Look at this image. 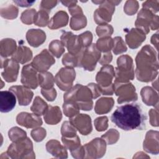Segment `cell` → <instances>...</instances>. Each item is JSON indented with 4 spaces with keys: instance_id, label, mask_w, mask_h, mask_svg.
I'll return each instance as SVG.
<instances>
[{
    "instance_id": "obj_36",
    "label": "cell",
    "mask_w": 159,
    "mask_h": 159,
    "mask_svg": "<svg viewBox=\"0 0 159 159\" xmlns=\"http://www.w3.org/2000/svg\"><path fill=\"white\" fill-rule=\"evenodd\" d=\"M96 45L97 48L102 53L110 52L113 47V39L111 37L100 38L97 40Z\"/></svg>"
},
{
    "instance_id": "obj_55",
    "label": "cell",
    "mask_w": 159,
    "mask_h": 159,
    "mask_svg": "<svg viewBox=\"0 0 159 159\" xmlns=\"http://www.w3.org/2000/svg\"><path fill=\"white\" fill-rule=\"evenodd\" d=\"M87 86L90 88V89L92 92L93 99H96L100 95H101V89L98 84L91 83H89Z\"/></svg>"
},
{
    "instance_id": "obj_9",
    "label": "cell",
    "mask_w": 159,
    "mask_h": 159,
    "mask_svg": "<svg viewBox=\"0 0 159 159\" xmlns=\"http://www.w3.org/2000/svg\"><path fill=\"white\" fill-rule=\"evenodd\" d=\"M114 93L119 96L117 102L121 104L126 102L135 101L138 99L135 88L131 83H118L114 81Z\"/></svg>"
},
{
    "instance_id": "obj_23",
    "label": "cell",
    "mask_w": 159,
    "mask_h": 159,
    "mask_svg": "<svg viewBox=\"0 0 159 159\" xmlns=\"http://www.w3.org/2000/svg\"><path fill=\"white\" fill-rule=\"evenodd\" d=\"M47 151L53 157L57 158H67L68 152L66 147L59 141L50 140L46 143Z\"/></svg>"
},
{
    "instance_id": "obj_28",
    "label": "cell",
    "mask_w": 159,
    "mask_h": 159,
    "mask_svg": "<svg viewBox=\"0 0 159 159\" xmlns=\"http://www.w3.org/2000/svg\"><path fill=\"white\" fill-rule=\"evenodd\" d=\"M68 22V16L63 11L57 12L50 20L48 27L50 29H57L65 27Z\"/></svg>"
},
{
    "instance_id": "obj_40",
    "label": "cell",
    "mask_w": 159,
    "mask_h": 159,
    "mask_svg": "<svg viewBox=\"0 0 159 159\" xmlns=\"http://www.w3.org/2000/svg\"><path fill=\"white\" fill-rule=\"evenodd\" d=\"M8 136L12 142H16L26 138L27 133L18 127H14L9 130Z\"/></svg>"
},
{
    "instance_id": "obj_58",
    "label": "cell",
    "mask_w": 159,
    "mask_h": 159,
    "mask_svg": "<svg viewBox=\"0 0 159 159\" xmlns=\"http://www.w3.org/2000/svg\"><path fill=\"white\" fill-rule=\"evenodd\" d=\"M14 2L20 7H29L35 2V1H14Z\"/></svg>"
},
{
    "instance_id": "obj_21",
    "label": "cell",
    "mask_w": 159,
    "mask_h": 159,
    "mask_svg": "<svg viewBox=\"0 0 159 159\" xmlns=\"http://www.w3.org/2000/svg\"><path fill=\"white\" fill-rule=\"evenodd\" d=\"M16 98L15 94L11 91H1L0 92V111L3 113L9 112L16 106Z\"/></svg>"
},
{
    "instance_id": "obj_6",
    "label": "cell",
    "mask_w": 159,
    "mask_h": 159,
    "mask_svg": "<svg viewBox=\"0 0 159 159\" xmlns=\"http://www.w3.org/2000/svg\"><path fill=\"white\" fill-rule=\"evenodd\" d=\"M101 52L97 48L95 43H91L87 48H83L78 53V67L84 68V70L92 71L96 66L101 57Z\"/></svg>"
},
{
    "instance_id": "obj_56",
    "label": "cell",
    "mask_w": 159,
    "mask_h": 159,
    "mask_svg": "<svg viewBox=\"0 0 159 159\" xmlns=\"http://www.w3.org/2000/svg\"><path fill=\"white\" fill-rule=\"evenodd\" d=\"M71 155L75 158H84L85 150L83 146H80L78 148L71 152Z\"/></svg>"
},
{
    "instance_id": "obj_11",
    "label": "cell",
    "mask_w": 159,
    "mask_h": 159,
    "mask_svg": "<svg viewBox=\"0 0 159 159\" xmlns=\"http://www.w3.org/2000/svg\"><path fill=\"white\" fill-rule=\"evenodd\" d=\"M76 72L73 68L65 66L61 68L55 77V82L62 91H68L72 88L75 79Z\"/></svg>"
},
{
    "instance_id": "obj_41",
    "label": "cell",
    "mask_w": 159,
    "mask_h": 159,
    "mask_svg": "<svg viewBox=\"0 0 159 159\" xmlns=\"http://www.w3.org/2000/svg\"><path fill=\"white\" fill-rule=\"evenodd\" d=\"M127 50L124 41L120 37H116L113 39L112 51L115 55H118L126 52Z\"/></svg>"
},
{
    "instance_id": "obj_44",
    "label": "cell",
    "mask_w": 159,
    "mask_h": 159,
    "mask_svg": "<svg viewBox=\"0 0 159 159\" xmlns=\"http://www.w3.org/2000/svg\"><path fill=\"white\" fill-rule=\"evenodd\" d=\"M62 63L64 66L68 67H78V54L73 55L67 53L64 55L62 58Z\"/></svg>"
},
{
    "instance_id": "obj_51",
    "label": "cell",
    "mask_w": 159,
    "mask_h": 159,
    "mask_svg": "<svg viewBox=\"0 0 159 159\" xmlns=\"http://www.w3.org/2000/svg\"><path fill=\"white\" fill-rule=\"evenodd\" d=\"M41 93L42 96L48 101H53L57 97V91L54 88L48 89H41Z\"/></svg>"
},
{
    "instance_id": "obj_37",
    "label": "cell",
    "mask_w": 159,
    "mask_h": 159,
    "mask_svg": "<svg viewBox=\"0 0 159 159\" xmlns=\"http://www.w3.org/2000/svg\"><path fill=\"white\" fill-rule=\"evenodd\" d=\"M49 51L52 55L56 58H60L65 52L64 45L62 42L58 40H54L49 44Z\"/></svg>"
},
{
    "instance_id": "obj_2",
    "label": "cell",
    "mask_w": 159,
    "mask_h": 159,
    "mask_svg": "<svg viewBox=\"0 0 159 159\" xmlns=\"http://www.w3.org/2000/svg\"><path fill=\"white\" fill-rule=\"evenodd\" d=\"M136 77L139 81L148 82L155 79L158 74V62L154 49L148 45L142 47L135 58Z\"/></svg>"
},
{
    "instance_id": "obj_18",
    "label": "cell",
    "mask_w": 159,
    "mask_h": 159,
    "mask_svg": "<svg viewBox=\"0 0 159 159\" xmlns=\"http://www.w3.org/2000/svg\"><path fill=\"white\" fill-rule=\"evenodd\" d=\"M16 122L19 125L27 129L39 127L42 124V120L39 116L25 112H22L17 116Z\"/></svg>"
},
{
    "instance_id": "obj_8",
    "label": "cell",
    "mask_w": 159,
    "mask_h": 159,
    "mask_svg": "<svg viewBox=\"0 0 159 159\" xmlns=\"http://www.w3.org/2000/svg\"><path fill=\"white\" fill-rule=\"evenodd\" d=\"M158 16L154 15L150 10L142 8L137 15L135 25L137 29L142 31L145 35L152 30H157L158 28Z\"/></svg>"
},
{
    "instance_id": "obj_52",
    "label": "cell",
    "mask_w": 159,
    "mask_h": 159,
    "mask_svg": "<svg viewBox=\"0 0 159 159\" xmlns=\"http://www.w3.org/2000/svg\"><path fill=\"white\" fill-rule=\"evenodd\" d=\"M58 3L57 1H42L40 3V9L45 10L48 12H50V9L54 7Z\"/></svg>"
},
{
    "instance_id": "obj_17",
    "label": "cell",
    "mask_w": 159,
    "mask_h": 159,
    "mask_svg": "<svg viewBox=\"0 0 159 159\" xmlns=\"http://www.w3.org/2000/svg\"><path fill=\"white\" fill-rule=\"evenodd\" d=\"M70 122L83 135L90 134L93 130L91 117L86 114H78L71 117Z\"/></svg>"
},
{
    "instance_id": "obj_42",
    "label": "cell",
    "mask_w": 159,
    "mask_h": 159,
    "mask_svg": "<svg viewBox=\"0 0 159 159\" xmlns=\"http://www.w3.org/2000/svg\"><path fill=\"white\" fill-rule=\"evenodd\" d=\"M61 134L62 136L66 137H74L76 135V129L70 121H65L61 128Z\"/></svg>"
},
{
    "instance_id": "obj_27",
    "label": "cell",
    "mask_w": 159,
    "mask_h": 159,
    "mask_svg": "<svg viewBox=\"0 0 159 159\" xmlns=\"http://www.w3.org/2000/svg\"><path fill=\"white\" fill-rule=\"evenodd\" d=\"M143 102L147 106L158 107V96L153 89L149 86L143 87L140 91Z\"/></svg>"
},
{
    "instance_id": "obj_43",
    "label": "cell",
    "mask_w": 159,
    "mask_h": 159,
    "mask_svg": "<svg viewBox=\"0 0 159 159\" xmlns=\"http://www.w3.org/2000/svg\"><path fill=\"white\" fill-rule=\"evenodd\" d=\"M101 138L106 140L108 145H112L118 141L119 138V133L117 130L111 129L106 133L102 135Z\"/></svg>"
},
{
    "instance_id": "obj_1",
    "label": "cell",
    "mask_w": 159,
    "mask_h": 159,
    "mask_svg": "<svg viewBox=\"0 0 159 159\" xmlns=\"http://www.w3.org/2000/svg\"><path fill=\"white\" fill-rule=\"evenodd\" d=\"M111 120L124 130H143L145 128L147 116L138 104L130 103L118 107L112 113Z\"/></svg>"
},
{
    "instance_id": "obj_20",
    "label": "cell",
    "mask_w": 159,
    "mask_h": 159,
    "mask_svg": "<svg viewBox=\"0 0 159 159\" xmlns=\"http://www.w3.org/2000/svg\"><path fill=\"white\" fill-rule=\"evenodd\" d=\"M158 132L149 130L147 132L143 148L145 151L153 155L158 154Z\"/></svg>"
},
{
    "instance_id": "obj_3",
    "label": "cell",
    "mask_w": 159,
    "mask_h": 159,
    "mask_svg": "<svg viewBox=\"0 0 159 159\" xmlns=\"http://www.w3.org/2000/svg\"><path fill=\"white\" fill-rule=\"evenodd\" d=\"M64 102H74L80 109L90 111L93 106V94L88 86L76 84L68 90L63 95Z\"/></svg>"
},
{
    "instance_id": "obj_53",
    "label": "cell",
    "mask_w": 159,
    "mask_h": 159,
    "mask_svg": "<svg viewBox=\"0 0 159 159\" xmlns=\"http://www.w3.org/2000/svg\"><path fill=\"white\" fill-rule=\"evenodd\" d=\"M148 113L150 116V122L151 125L154 127H158V108L155 109H151Z\"/></svg>"
},
{
    "instance_id": "obj_35",
    "label": "cell",
    "mask_w": 159,
    "mask_h": 159,
    "mask_svg": "<svg viewBox=\"0 0 159 159\" xmlns=\"http://www.w3.org/2000/svg\"><path fill=\"white\" fill-rule=\"evenodd\" d=\"M87 19L84 14L72 16L70 20V26L75 30H80L86 26Z\"/></svg>"
},
{
    "instance_id": "obj_26",
    "label": "cell",
    "mask_w": 159,
    "mask_h": 159,
    "mask_svg": "<svg viewBox=\"0 0 159 159\" xmlns=\"http://www.w3.org/2000/svg\"><path fill=\"white\" fill-rule=\"evenodd\" d=\"M43 118L45 122L49 125H56L60 122L62 118V114L58 106H48L44 113Z\"/></svg>"
},
{
    "instance_id": "obj_57",
    "label": "cell",
    "mask_w": 159,
    "mask_h": 159,
    "mask_svg": "<svg viewBox=\"0 0 159 159\" xmlns=\"http://www.w3.org/2000/svg\"><path fill=\"white\" fill-rule=\"evenodd\" d=\"M68 11L71 16H75L80 14H83L82 9L76 4H74L68 7Z\"/></svg>"
},
{
    "instance_id": "obj_45",
    "label": "cell",
    "mask_w": 159,
    "mask_h": 159,
    "mask_svg": "<svg viewBox=\"0 0 159 159\" xmlns=\"http://www.w3.org/2000/svg\"><path fill=\"white\" fill-rule=\"evenodd\" d=\"M113 27L109 24L99 25L96 27V34L100 38L110 37L113 33Z\"/></svg>"
},
{
    "instance_id": "obj_49",
    "label": "cell",
    "mask_w": 159,
    "mask_h": 159,
    "mask_svg": "<svg viewBox=\"0 0 159 159\" xmlns=\"http://www.w3.org/2000/svg\"><path fill=\"white\" fill-rule=\"evenodd\" d=\"M30 135L35 142H39L42 141L46 137V130L43 128L37 127L31 131Z\"/></svg>"
},
{
    "instance_id": "obj_31",
    "label": "cell",
    "mask_w": 159,
    "mask_h": 159,
    "mask_svg": "<svg viewBox=\"0 0 159 159\" xmlns=\"http://www.w3.org/2000/svg\"><path fill=\"white\" fill-rule=\"evenodd\" d=\"M38 81L39 85L42 89H48L53 88L55 78L50 72H40L38 74Z\"/></svg>"
},
{
    "instance_id": "obj_33",
    "label": "cell",
    "mask_w": 159,
    "mask_h": 159,
    "mask_svg": "<svg viewBox=\"0 0 159 159\" xmlns=\"http://www.w3.org/2000/svg\"><path fill=\"white\" fill-rule=\"evenodd\" d=\"M61 141L63 143V145L66 147V149H69L70 152L75 151L81 146L80 139L77 135L71 137L62 136Z\"/></svg>"
},
{
    "instance_id": "obj_46",
    "label": "cell",
    "mask_w": 159,
    "mask_h": 159,
    "mask_svg": "<svg viewBox=\"0 0 159 159\" xmlns=\"http://www.w3.org/2000/svg\"><path fill=\"white\" fill-rule=\"evenodd\" d=\"M36 11L34 9H27L25 11H24L20 17L21 21L27 25H30L34 23V18L36 14Z\"/></svg>"
},
{
    "instance_id": "obj_39",
    "label": "cell",
    "mask_w": 159,
    "mask_h": 159,
    "mask_svg": "<svg viewBox=\"0 0 159 159\" xmlns=\"http://www.w3.org/2000/svg\"><path fill=\"white\" fill-rule=\"evenodd\" d=\"M63 109L65 115L70 118L79 114L80 110L77 104L74 102H64Z\"/></svg>"
},
{
    "instance_id": "obj_54",
    "label": "cell",
    "mask_w": 159,
    "mask_h": 159,
    "mask_svg": "<svg viewBox=\"0 0 159 159\" xmlns=\"http://www.w3.org/2000/svg\"><path fill=\"white\" fill-rule=\"evenodd\" d=\"M112 59V56L111 52L102 53L101 55V57L99 60V63L102 65H108L109 63L111 62Z\"/></svg>"
},
{
    "instance_id": "obj_12",
    "label": "cell",
    "mask_w": 159,
    "mask_h": 159,
    "mask_svg": "<svg viewBox=\"0 0 159 159\" xmlns=\"http://www.w3.org/2000/svg\"><path fill=\"white\" fill-rule=\"evenodd\" d=\"M83 147L85 150L84 158L96 159L101 158L104 155L106 143L102 138H95Z\"/></svg>"
},
{
    "instance_id": "obj_59",
    "label": "cell",
    "mask_w": 159,
    "mask_h": 159,
    "mask_svg": "<svg viewBox=\"0 0 159 159\" xmlns=\"http://www.w3.org/2000/svg\"><path fill=\"white\" fill-rule=\"evenodd\" d=\"M151 42L155 45L157 50L158 49L157 45H158V33L153 34L151 38Z\"/></svg>"
},
{
    "instance_id": "obj_48",
    "label": "cell",
    "mask_w": 159,
    "mask_h": 159,
    "mask_svg": "<svg viewBox=\"0 0 159 159\" xmlns=\"http://www.w3.org/2000/svg\"><path fill=\"white\" fill-rule=\"evenodd\" d=\"M139 8L138 2L136 1H127L124 7V12L129 16H132L136 13Z\"/></svg>"
},
{
    "instance_id": "obj_25",
    "label": "cell",
    "mask_w": 159,
    "mask_h": 159,
    "mask_svg": "<svg viewBox=\"0 0 159 159\" xmlns=\"http://www.w3.org/2000/svg\"><path fill=\"white\" fill-rule=\"evenodd\" d=\"M11 57V59L16 61V62L24 64L32 59V52L29 48L24 46L23 44L20 43Z\"/></svg>"
},
{
    "instance_id": "obj_4",
    "label": "cell",
    "mask_w": 159,
    "mask_h": 159,
    "mask_svg": "<svg viewBox=\"0 0 159 159\" xmlns=\"http://www.w3.org/2000/svg\"><path fill=\"white\" fill-rule=\"evenodd\" d=\"M9 158H35L33 143L29 138L12 142L6 152Z\"/></svg>"
},
{
    "instance_id": "obj_34",
    "label": "cell",
    "mask_w": 159,
    "mask_h": 159,
    "mask_svg": "<svg viewBox=\"0 0 159 159\" xmlns=\"http://www.w3.org/2000/svg\"><path fill=\"white\" fill-rule=\"evenodd\" d=\"M18 8L12 4L2 6L0 9V14L2 17L6 19H14L17 17Z\"/></svg>"
},
{
    "instance_id": "obj_13",
    "label": "cell",
    "mask_w": 159,
    "mask_h": 159,
    "mask_svg": "<svg viewBox=\"0 0 159 159\" xmlns=\"http://www.w3.org/2000/svg\"><path fill=\"white\" fill-rule=\"evenodd\" d=\"M1 68H4L1 75L6 81L12 83L17 80L19 70V65L17 62L12 59L1 58Z\"/></svg>"
},
{
    "instance_id": "obj_10",
    "label": "cell",
    "mask_w": 159,
    "mask_h": 159,
    "mask_svg": "<svg viewBox=\"0 0 159 159\" xmlns=\"http://www.w3.org/2000/svg\"><path fill=\"white\" fill-rule=\"evenodd\" d=\"M120 1H103L99 7L94 12V19L99 25L107 24L111 20L112 16L115 10V6Z\"/></svg>"
},
{
    "instance_id": "obj_47",
    "label": "cell",
    "mask_w": 159,
    "mask_h": 159,
    "mask_svg": "<svg viewBox=\"0 0 159 159\" xmlns=\"http://www.w3.org/2000/svg\"><path fill=\"white\" fill-rule=\"evenodd\" d=\"M94 126L96 130L99 132L104 131L108 127V118L106 116H102L94 120Z\"/></svg>"
},
{
    "instance_id": "obj_29",
    "label": "cell",
    "mask_w": 159,
    "mask_h": 159,
    "mask_svg": "<svg viewBox=\"0 0 159 159\" xmlns=\"http://www.w3.org/2000/svg\"><path fill=\"white\" fill-rule=\"evenodd\" d=\"M16 42L12 39H4L0 42V55L1 58L12 56L16 50Z\"/></svg>"
},
{
    "instance_id": "obj_19",
    "label": "cell",
    "mask_w": 159,
    "mask_h": 159,
    "mask_svg": "<svg viewBox=\"0 0 159 159\" xmlns=\"http://www.w3.org/2000/svg\"><path fill=\"white\" fill-rule=\"evenodd\" d=\"M9 89L16 96L20 106L29 105L34 96V93L30 88L24 86H12Z\"/></svg>"
},
{
    "instance_id": "obj_50",
    "label": "cell",
    "mask_w": 159,
    "mask_h": 159,
    "mask_svg": "<svg viewBox=\"0 0 159 159\" xmlns=\"http://www.w3.org/2000/svg\"><path fill=\"white\" fill-rule=\"evenodd\" d=\"M80 39L81 40L83 48H85L89 47L92 42L93 40V34L89 31L84 32L80 35H79Z\"/></svg>"
},
{
    "instance_id": "obj_15",
    "label": "cell",
    "mask_w": 159,
    "mask_h": 159,
    "mask_svg": "<svg viewBox=\"0 0 159 159\" xmlns=\"http://www.w3.org/2000/svg\"><path fill=\"white\" fill-rule=\"evenodd\" d=\"M55 63V60L53 56L47 49H44L34 58L31 64L37 71L44 72L47 71Z\"/></svg>"
},
{
    "instance_id": "obj_24",
    "label": "cell",
    "mask_w": 159,
    "mask_h": 159,
    "mask_svg": "<svg viewBox=\"0 0 159 159\" xmlns=\"http://www.w3.org/2000/svg\"><path fill=\"white\" fill-rule=\"evenodd\" d=\"M26 39L30 45L33 47H38L45 41L46 34L41 29H32L27 32Z\"/></svg>"
},
{
    "instance_id": "obj_16",
    "label": "cell",
    "mask_w": 159,
    "mask_h": 159,
    "mask_svg": "<svg viewBox=\"0 0 159 159\" xmlns=\"http://www.w3.org/2000/svg\"><path fill=\"white\" fill-rule=\"evenodd\" d=\"M22 84L30 89H36L39 86L37 71L32 64H27L23 66L21 71Z\"/></svg>"
},
{
    "instance_id": "obj_30",
    "label": "cell",
    "mask_w": 159,
    "mask_h": 159,
    "mask_svg": "<svg viewBox=\"0 0 159 159\" xmlns=\"http://www.w3.org/2000/svg\"><path fill=\"white\" fill-rule=\"evenodd\" d=\"M114 104L112 98H101L98 99L95 104L94 111L98 114H106L110 112Z\"/></svg>"
},
{
    "instance_id": "obj_22",
    "label": "cell",
    "mask_w": 159,
    "mask_h": 159,
    "mask_svg": "<svg viewBox=\"0 0 159 159\" xmlns=\"http://www.w3.org/2000/svg\"><path fill=\"white\" fill-rule=\"evenodd\" d=\"M146 35L138 29H131L125 35V41L130 48H138L145 40Z\"/></svg>"
},
{
    "instance_id": "obj_32",
    "label": "cell",
    "mask_w": 159,
    "mask_h": 159,
    "mask_svg": "<svg viewBox=\"0 0 159 159\" xmlns=\"http://www.w3.org/2000/svg\"><path fill=\"white\" fill-rule=\"evenodd\" d=\"M48 105L39 96H36L34 99L33 104L30 107V110L35 114L40 116L43 115L48 108Z\"/></svg>"
},
{
    "instance_id": "obj_14",
    "label": "cell",
    "mask_w": 159,
    "mask_h": 159,
    "mask_svg": "<svg viewBox=\"0 0 159 159\" xmlns=\"http://www.w3.org/2000/svg\"><path fill=\"white\" fill-rule=\"evenodd\" d=\"M60 39L64 47L71 54L78 55L83 49L79 35H74L71 32L63 31Z\"/></svg>"
},
{
    "instance_id": "obj_7",
    "label": "cell",
    "mask_w": 159,
    "mask_h": 159,
    "mask_svg": "<svg viewBox=\"0 0 159 159\" xmlns=\"http://www.w3.org/2000/svg\"><path fill=\"white\" fill-rule=\"evenodd\" d=\"M114 76L115 72L114 67L110 65H104L98 72L96 76V80L100 88L102 94H113L114 84L112 82Z\"/></svg>"
},
{
    "instance_id": "obj_38",
    "label": "cell",
    "mask_w": 159,
    "mask_h": 159,
    "mask_svg": "<svg viewBox=\"0 0 159 159\" xmlns=\"http://www.w3.org/2000/svg\"><path fill=\"white\" fill-rule=\"evenodd\" d=\"M49 12L40 9L35 14L34 24L39 27H45L49 23Z\"/></svg>"
},
{
    "instance_id": "obj_60",
    "label": "cell",
    "mask_w": 159,
    "mask_h": 159,
    "mask_svg": "<svg viewBox=\"0 0 159 159\" xmlns=\"http://www.w3.org/2000/svg\"><path fill=\"white\" fill-rule=\"evenodd\" d=\"M61 2L64 6H65L68 7H70V6L74 5V4H76V3H77L76 1H61Z\"/></svg>"
},
{
    "instance_id": "obj_5",
    "label": "cell",
    "mask_w": 159,
    "mask_h": 159,
    "mask_svg": "<svg viewBox=\"0 0 159 159\" xmlns=\"http://www.w3.org/2000/svg\"><path fill=\"white\" fill-rule=\"evenodd\" d=\"M117 66L114 70L116 82L128 83L134 78V70L132 58L127 55L120 56L117 60Z\"/></svg>"
}]
</instances>
